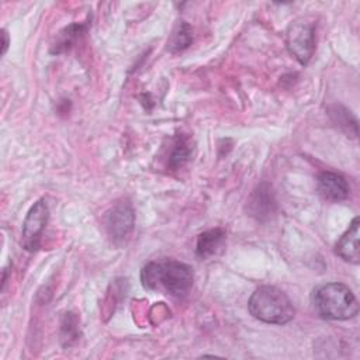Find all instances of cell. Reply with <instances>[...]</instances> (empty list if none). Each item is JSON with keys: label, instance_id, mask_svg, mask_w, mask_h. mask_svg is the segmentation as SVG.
I'll return each instance as SVG.
<instances>
[{"label": "cell", "instance_id": "cell-1", "mask_svg": "<svg viewBox=\"0 0 360 360\" xmlns=\"http://www.w3.org/2000/svg\"><path fill=\"white\" fill-rule=\"evenodd\" d=\"M142 285L177 298L186 297L194 281L193 269L179 260L159 259L146 263L141 270Z\"/></svg>", "mask_w": 360, "mask_h": 360}, {"label": "cell", "instance_id": "cell-2", "mask_svg": "<svg viewBox=\"0 0 360 360\" xmlns=\"http://www.w3.org/2000/svg\"><path fill=\"white\" fill-rule=\"evenodd\" d=\"M248 308L256 319L273 325L288 323L295 315V308L290 297L274 285L256 288L249 298Z\"/></svg>", "mask_w": 360, "mask_h": 360}, {"label": "cell", "instance_id": "cell-3", "mask_svg": "<svg viewBox=\"0 0 360 360\" xmlns=\"http://www.w3.org/2000/svg\"><path fill=\"white\" fill-rule=\"evenodd\" d=\"M314 308L319 316L332 321H346L359 312V304L352 290L342 283H326L312 294Z\"/></svg>", "mask_w": 360, "mask_h": 360}, {"label": "cell", "instance_id": "cell-4", "mask_svg": "<svg viewBox=\"0 0 360 360\" xmlns=\"http://www.w3.org/2000/svg\"><path fill=\"white\" fill-rule=\"evenodd\" d=\"M287 48L301 63L307 65L315 51V27L312 22L295 20L287 28Z\"/></svg>", "mask_w": 360, "mask_h": 360}, {"label": "cell", "instance_id": "cell-5", "mask_svg": "<svg viewBox=\"0 0 360 360\" xmlns=\"http://www.w3.org/2000/svg\"><path fill=\"white\" fill-rule=\"evenodd\" d=\"M48 217H49V210L45 200H38L30 208L24 219L22 233H21V243L25 250L35 252L39 249L41 236L44 233Z\"/></svg>", "mask_w": 360, "mask_h": 360}, {"label": "cell", "instance_id": "cell-6", "mask_svg": "<svg viewBox=\"0 0 360 360\" xmlns=\"http://www.w3.org/2000/svg\"><path fill=\"white\" fill-rule=\"evenodd\" d=\"M135 214L129 202H120L114 205L105 218V228L108 235L115 240H122L134 228Z\"/></svg>", "mask_w": 360, "mask_h": 360}, {"label": "cell", "instance_id": "cell-7", "mask_svg": "<svg viewBox=\"0 0 360 360\" xmlns=\"http://www.w3.org/2000/svg\"><path fill=\"white\" fill-rule=\"evenodd\" d=\"M359 236H360V219H359V217H356L350 222L347 231L336 242L335 253L339 257H342L345 262L359 264V262H360Z\"/></svg>", "mask_w": 360, "mask_h": 360}, {"label": "cell", "instance_id": "cell-8", "mask_svg": "<svg viewBox=\"0 0 360 360\" xmlns=\"http://www.w3.org/2000/svg\"><path fill=\"white\" fill-rule=\"evenodd\" d=\"M318 190L323 198L330 201L346 200L350 194V187L346 179L333 172H322L318 176Z\"/></svg>", "mask_w": 360, "mask_h": 360}, {"label": "cell", "instance_id": "cell-9", "mask_svg": "<svg viewBox=\"0 0 360 360\" xmlns=\"http://www.w3.org/2000/svg\"><path fill=\"white\" fill-rule=\"evenodd\" d=\"M225 242H226V233L222 228L208 229L198 235L195 255L200 259H208V257L217 256L224 250Z\"/></svg>", "mask_w": 360, "mask_h": 360}, {"label": "cell", "instance_id": "cell-10", "mask_svg": "<svg viewBox=\"0 0 360 360\" xmlns=\"http://www.w3.org/2000/svg\"><path fill=\"white\" fill-rule=\"evenodd\" d=\"M274 208H276V200L270 187L266 183L260 184L253 191L252 198L249 201V210L252 215H255L257 219H264L274 212Z\"/></svg>", "mask_w": 360, "mask_h": 360}, {"label": "cell", "instance_id": "cell-11", "mask_svg": "<svg viewBox=\"0 0 360 360\" xmlns=\"http://www.w3.org/2000/svg\"><path fill=\"white\" fill-rule=\"evenodd\" d=\"M190 156H191V148H190L188 139L183 135H177L173 139V145L169 152L167 167H170L172 170H177L188 162Z\"/></svg>", "mask_w": 360, "mask_h": 360}, {"label": "cell", "instance_id": "cell-12", "mask_svg": "<svg viewBox=\"0 0 360 360\" xmlns=\"http://www.w3.org/2000/svg\"><path fill=\"white\" fill-rule=\"evenodd\" d=\"M79 330V319L73 312L65 314L60 323V342L65 347L75 345L80 338Z\"/></svg>", "mask_w": 360, "mask_h": 360}, {"label": "cell", "instance_id": "cell-13", "mask_svg": "<svg viewBox=\"0 0 360 360\" xmlns=\"http://www.w3.org/2000/svg\"><path fill=\"white\" fill-rule=\"evenodd\" d=\"M193 41V32L188 24L181 22L177 30L173 32L170 41H169V48L172 52H179L186 49Z\"/></svg>", "mask_w": 360, "mask_h": 360}, {"label": "cell", "instance_id": "cell-14", "mask_svg": "<svg viewBox=\"0 0 360 360\" xmlns=\"http://www.w3.org/2000/svg\"><path fill=\"white\" fill-rule=\"evenodd\" d=\"M1 34H3V53H6L7 46H8V39H7V32H6V30H3Z\"/></svg>", "mask_w": 360, "mask_h": 360}]
</instances>
